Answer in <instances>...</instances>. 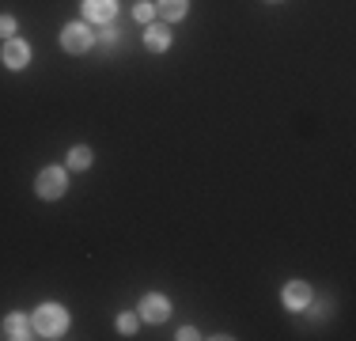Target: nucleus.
Segmentation results:
<instances>
[{
  "instance_id": "obj_15",
  "label": "nucleus",
  "mask_w": 356,
  "mask_h": 341,
  "mask_svg": "<svg viewBox=\"0 0 356 341\" xmlns=\"http://www.w3.org/2000/svg\"><path fill=\"white\" fill-rule=\"evenodd\" d=\"M193 338H197V330H193V326H182V330H178V341H193Z\"/></svg>"
},
{
  "instance_id": "obj_3",
  "label": "nucleus",
  "mask_w": 356,
  "mask_h": 341,
  "mask_svg": "<svg viewBox=\"0 0 356 341\" xmlns=\"http://www.w3.org/2000/svg\"><path fill=\"white\" fill-rule=\"evenodd\" d=\"M91 42H95V34L83 27V23H69V27L61 31V46L69 49V54H83V49H91Z\"/></svg>"
},
{
  "instance_id": "obj_9",
  "label": "nucleus",
  "mask_w": 356,
  "mask_h": 341,
  "mask_svg": "<svg viewBox=\"0 0 356 341\" xmlns=\"http://www.w3.org/2000/svg\"><path fill=\"white\" fill-rule=\"evenodd\" d=\"M144 46H148V49H156V54H163V49L171 46V31H167V27H159V23H152V27L144 31Z\"/></svg>"
},
{
  "instance_id": "obj_8",
  "label": "nucleus",
  "mask_w": 356,
  "mask_h": 341,
  "mask_svg": "<svg viewBox=\"0 0 356 341\" xmlns=\"http://www.w3.org/2000/svg\"><path fill=\"white\" fill-rule=\"evenodd\" d=\"M31 326H35V322H31L27 315H8L4 319V338L23 341V338H31Z\"/></svg>"
},
{
  "instance_id": "obj_7",
  "label": "nucleus",
  "mask_w": 356,
  "mask_h": 341,
  "mask_svg": "<svg viewBox=\"0 0 356 341\" xmlns=\"http://www.w3.org/2000/svg\"><path fill=\"white\" fill-rule=\"evenodd\" d=\"M307 303H311V288L303 285V280H292V285L284 288V307H292V311H303Z\"/></svg>"
},
{
  "instance_id": "obj_2",
  "label": "nucleus",
  "mask_w": 356,
  "mask_h": 341,
  "mask_svg": "<svg viewBox=\"0 0 356 341\" xmlns=\"http://www.w3.org/2000/svg\"><path fill=\"white\" fill-rule=\"evenodd\" d=\"M35 190H38V198H46V201H57L65 190H69V175H65L61 167H46V170L38 175Z\"/></svg>"
},
{
  "instance_id": "obj_11",
  "label": "nucleus",
  "mask_w": 356,
  "mask_h": 341,
  "mask_svg": "<svg viewBox=\"0 0 356 341\" xmlns=\"http://www.w3.org/2000/svg\"><path fill=\"white\" fill-rule=\"evenodd\" d=\"M69 164H72L76 170H88V167H91V148H83V144H80V148H72V152H69Z\"/></svg>"
},
{
  "instance_id": "obj_6",
  "label": "nucleus",
  "mask_w": 356,
  "mask_h": 341,
  "mask_svg": "<svg viewBox=\"0 0 356 341\" xmlns=\"http://www.w3.org/2000/svg\"><path fill=\"white\" fill-rule=\"evenodd\" d=\"M8 68H23L31 61V46L27 42H19V38H8V46H4V57H0Z\"/></svg>"
},
{
  "instance_id": "obj_14",
  "label": "nucleus",
  "mask_w": 356,
  "mask_h": 341,
  "mask_svg": "<svg viewBox=\"0 0 356 341\" xmlns=\"http://www.w3.org/2000/svg\"><path fill=\"white\" fill-rule=\"evenodd\" d=\"M12 31H15V19L12 15H0V38H12Z\"/></svg>"
},
{
  "instance_id": "obj_1",
  "label": "nucleus",
  "mask_w": 356,
  "mask_h": 341,
  "mask_svg": "<svg viewBox=\"0 0 356 341\" xmlns=\"http://www.w3.org/2000/svg\"><path fill=\"white\" fill-rule=\"evenodd\" d=\"M31 322H35V334H42V338H61L65 330H69V311H65L61 303H42Z\"/></svg>"
},
{
  "instance_id": "obj_13",
  "label": "nucleus",
  "mask_w": 356,
  "mask_h": 341,
  "mask_svg": "<svg viewBox=\"0 0 356 341\" xmlns=\"http://www.w3.org/2000/svg\"><path fill=\"white\" fill-rule=\"evenodd\" d=\"M152 15H156V8H152V4H137V8H133V19H137V23H152Z\"/></svg>"
},
{
  "instance_id": "obj_4",
  "label": "nucleus",
  "mask_w": 356,
  "mask_h": 341,
  "mask_svg": "<svg viewBox=\"0 0 356 341\" xmlns=\"http://www.w3.org/2000/svg\"><path fill=\"white\" fill-rule=\"evenodd\" d=\"M167 315H171V303H167L159 292H148V296L140 300V319H144V322H163Z\"/></svg>"
},
{
  "instance_id": "obj_5",
  "label": "nucleus",
  "mask_w": 356,
  "mask_h": 341,
  "mask_svg": "<svg viewBox=\"0 0 356 341\" xmlns=\"http://www.w3.org/2000/svg\"><path fill=\"white\" fill-rule=\"evenodd\" d=\"M118 12V0H83V19L91 23H110Z\"/></svg>"
},
{
  "instance_id": "obj_10",
  "label": "nucleus",
  "mask_w": 356,
  "mask_h": 341,
  "mask_svg": "<svg viewBox=\"0 0 356 341\" xmlns=\"http://www.w3.org/2000/svg\"><path fill=\"white\" fill-rule=\"evenodd\" d=\"M186 12H190V0H159V15L171 23H178Z\"/></svg>"
},
{
  "instance_id": "obj_12",
  "label": "nucleus",
  "mask_w": 356,
  "mask_h": 341,
  "mask_svg": "<svg viewBox=\"0 0 356 341\" xmlns=\"http://www.w3.org/2000/svg\"><path fill=\"white\" fill-rule=\"evenodd\" d=\"M118 334H137V315H118Z\"/></svg>"
}]
</instances>
